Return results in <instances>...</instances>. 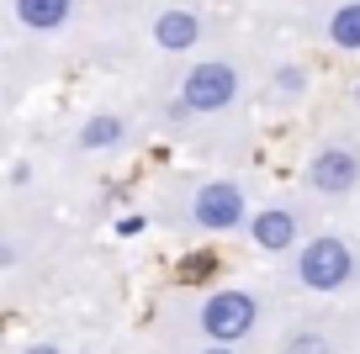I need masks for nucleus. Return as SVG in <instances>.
Returning <instances> with one entry per match:
<instances>
[{
  "label": "nucleus",
  "instance_id": "obj_1",
  "mask_svg": "<svg viewBox=\"0 0 360 354\" xmlns=\"http://www.w3.org/2000/svg\"><path fill=\"white\" fill-rule=\"evenodd\" d=\"M355 275H360L355 249H349L345 238H334V232L307 238V244L297 249V259H292V280L302 291H313V296H339L345 286H355Z\"/></svg>",
  "mask_w": 360,
  "mask_h": 354
},
{
  "label": "nucleus",
  "instance_id": "obj_2",
  "mask_svg": "<svg viewBox=\"0 0 360 354\" xmlns=\"http://www.w3.org/2000/svg\"><path fill=\"white\" fill-rule=\"evenodd\" d=\"M255 328H259V296L255 291L228 286V291H207L196 301V333L207 343H238Z\"/></svg>",
  "mask_w": 360,
  "mask_h": 354
},
{
  "label": "nucleus",
  "instance_id": "obj_3",
  "mask_svg": "<svg viewBox=\"0 0 360 354\" xmlns=\"http://www.w3.org/2000/svg\"><path fill=\"white\" fill-rule=\"evenodd\" d=\"M244 96V74H238L233 58H202V64L186 69L180 79V100L191 106V117H217L233 100Z\"/></svg>",
  "mask_w": 360,
  "mask_h": 354
},
{
  "label": "nucleus",
  "instance_id": "obj_4",
  "mask_svg": "<svg viewBox=\"0 0 360 354\" xmlns=\"http://www.w3.org/2000/svg\"><path fill=\"white\" fill-rule=\"evenodd\" d=\"M191 222L202 232H233L249 222V196L238 180H207L191 190Z\"/></svg>",
  "mask_w": 360,
  "mask_h": 354
},
{
  "label": "nucleus",
  "instance_id": "obj_5",
  "mask_svg": "<svg viewBox=\"0 0 360 354\" xmlns=\"http://www.w3.org/2000/svg\"><path fill=\"white\" fill-rule=\"evenodd\" d=\"M302 180H307L313 196H334L339 201V196H349V190H360V154L355 148L328 143V148H318V154L307 159Z\"/></svg>",
  "mask_w": 360,
  "mask_h": 354
},
{
  "label": "nucleus",
  "instance_id": "obj_6",
  "mask_svg": "<svg viewBox=\"0 0 360 354\" xmlns=\"http://www.w3.org/2000/svg\"><path fill=\"white\" fill-rule=\"evenodd\" d=\"M244 232L255 238V249H265V254H286V249H297L302 211H292V206H265V211H255V217L244 222Z\"/></svg>",
  "mask_w": 360,
  "mask_h": 354
},
{
  "label": "nucleus",
  "instance_id": "obj_7",
  "mask_svg": "<svg viewBox=\"0 0 360 354\" xmlns=\"http://www.w3.org/2000/svg\"><path fill=\"white\" fill-rule=\"evenodd\" d=\"M202 37H207V22L191 6H165L154 16V48H165V53H191Z\"/></svg>",
  "mask_w": 360,
  "mask_h": 354
},
{
  "label": "nucleus",
  "instance_id": "obj_8",
  "mask_svg": "<svg viewBox=\"0 0 360 354\" xmlns=\"http://www.w3.org/2000/svg\"><path fill=\"white\" fill-rule=\"evenodd\" d=\"M127 133H133V122L127 117H117V111H96V117H85L75 133V148L79 154H106V148H122Z\"/></svg>",
  "mask_w": 360,
  "mask_h": 354
},
{
  "label": "nucleus",
  "instance_id": "obj_9",
  "mask_svg": "<svg viewBox=\"0 0 360 354\" xmlns=\"http://www.w3.org/2000/svg\"><path fill=\"white\" fill-rule=\"evenodd\" d=\"M11 16L27 32H58L75 16V0H11Z\"/></svg>",
  "mask_w": 360,
  "mask_h": 354
},
{
  "label": "nucleus",
  "instance_id": "obj_10",
  "mask_svg": "<svg viewBox=\"0 0 360 354\" xmlns=\"http://www.w3.org/2000/svg\"><path fill=\"white\" fill-rule=\"evenodd\" d=\"M328 43L345 48V53H360V0H345V6H334V16H328Z\"/></svg>",
  "mask_w": 360,
  "mask_h": 354
},
{
  "label": "nucleus",
  "instance_id": "obj_11",
  "mask_svg": "<svg viewBox=\"0 0 360 354\" xmlns=\"http://www.w3.org/2000/svg\"><path fill=\"white\" fill-rule=\"evenodd\" d=\"M270 90H276V100H281V106L302 100V96H307V69H302V64H281L276 74H270Z\"/></svg>",
  "mask_w": 360,
  "mask_h": 354
},
{
  "label": "nucleus",
  "instance_id": "obj_12",
  "mask_svg": "<svg viewBox=\"0 0 360 354\" xmlns=\"http://www.w3.org/2000/svg\"><path fill=\"white\" fill-rule=\"evenodd\" d=\"M281 354H334V343H328V333L318 328H297L281 339Z\"/></svg>",
  "mask_w": 360,
  "mask_h": 354
},
{
  "label": "nucleus",
  "instance_id": "obj_13",
  "mask_svg": "<svg viewBox=\"0 0 360 354\" xmlns=\"http://www.w3.org/2000/svg\"><path fill=\"white\" fill-rule=\"evenodd\" d=\"M16 354H64V349H58V343H48V339H32V343H22Z\"/></svg>",
  "mask_w": 360,
  "mask_h": 354
},
{
  "label": "nucleus",
  "instance_id": "obj_14",
  "mask_svg": "<svg viewBox=\"0 0 360 354\" xmlns=\"http://www.w3.org/2000/svg\"><path fill=\"white\" fill-rule=\"evenodd\" d=\"M196 354H238L233 343H207V349H196Z\"/></svg>",
  "mask_w": 360,
  "mask_h": 354
}]
</instances>
